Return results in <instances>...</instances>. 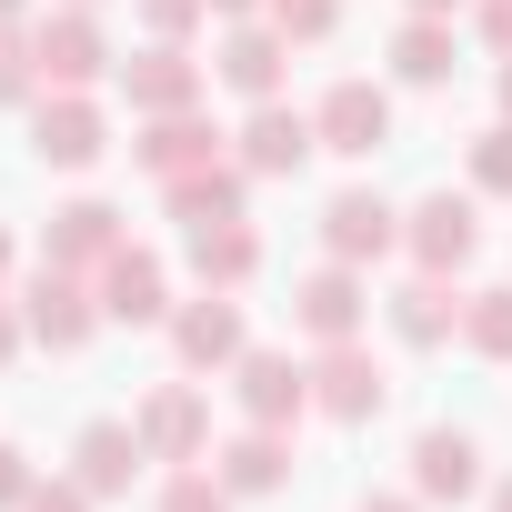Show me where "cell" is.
<instances>
[{
    "instance_id": "cell-39",
    "label": "cell",
    "mask_w": 512,
    "mask_h": 512,
    "mask_svg": "<svg viewBox=\"0 0 512 512\" xmlns=\"http://www.w3.org/2000/svg\"><path fill=\"white\" fill-rule=\"evenodd\" d=\"M502 121H512V61H502Z\"/></svg>"
},
{
    "instance_id": "cell-28",
    "label": "cell",
    "mask_w": 512,
    "mask_h": 512,
    "mask_svg": "<svg viewBox=\"0 0 512 512\" xmlns=\"http://www.w3.org/2000/svg\"><path fill=\"white\" fill-rule=\"evenodd\" d=\"M0 101H41V61H31V31L0 21Z\"/></svg>"
},
{
    "instance_id": "cell-3",
    "label": "cell",
    "mask_w": 512,
    "mask_h": 512,
    "mask_svg": "<svg viewBox=\"0 0 512 512\" xmlns=\"http://www.w3.org/2000/svg\"><path fill=\"white\" fill-rule=\"evenodd\" d=\"M231 402H241V422L292 432V422L312 412V362H292V352H262V342H251V352L231 362Z\"/></svg>"
},
{
    "instance_id": "cell-9",
    "label": "cell",
    "mask_w": 512,
    "mask_h": 512,
    "mask_svg": "<svg viewBox=\"0 0 512 512\" xmlns=\"http://www.w3.org/2000/svg\"><path fill=\"white\" fill-rule=\"evenodd\" d=\"M131 432H141L151 462H201V452H211V402H201L191 382H161V392H141Z\"/></svg>"
},
{
    "instance_id": "cell-12",
    "label": "cell",
    "mask_w": 512,
    "mask_h": 512,
    "mask_svg": "<svg viewBox=\"0 0 512 512\" xmlns=\"http://www.w3.org/2000/svg\"><path fill=\"white\" fill-rule=\"evenodd\" d=\"M392 241H402V211H392L382 191H332V201H322V251H332V262L362 272V262H382Z\"/></svg>"
},
{
    "instance_id": "cell-14",
    "label": "cell",
    "mask_w": 512,
    "mask_h": 512,
    "mask_svg": "<svg viewBox=\"0 0 512 512\" xmlns=\"http://www.w3.org/2000/svg\"><path fill=\"white\" fill-rule=\"evenodd\" d=\"M91 282H101V312H111V322H131V332H141V322H171V282H161V251L121 241L111 262L91 272Z\"/></svg>"
},
{
    "instance_id": "cell-34",
    "label": "cell",
    "mask_w": 512,
    "mask_h": 512,
    "mask_svg": "<svg viewBox=\"0 0 512 512\" xmlns=\"http://www.w3.org/2000/svg\"><path fill=\"white\" fill-rule=\"evenodd\" d=\"M21 342H31V322H21L11 302H0V372H11V352H21Z\"/></svg>"
},
{
    "instance_id": "cell-27",
    "label": "cell",
    "mask_w": 512,
    "mask_h": 512,
    "mask_svg": "<svg viewBox=\"0 0 512 512\" xmlns=\"http://www.w3.org/2000/svg\"><path fill=\"white\" fill-rule=\"evenodd\" d=\"M231 502H241V492H231L221 472H191V462L161 482V512H231Z\"/></svg>"
},
{
    "instance_id": "cell-30",
    "label": "cell",
    "mask_w": 512,
    "mask_h": 512,
    "mask_svg": "<svg viewBox=\"0 0 512 512\" xmlns=\"http://www.w3.org/2000/svg\"><path fill=\"white\" fill-rule=\"evenodd\" d=\"M131 11L151 21V41H191V21L211 11V0H131Z\"/></svg>"
},
{
    "instance_id": "cell-37",
    "label": "cell",
    "mask_w": 512,
    "mask_h": 512,
    "mask_svg": "<svg viewBox=\"0 0 512 512\" xmlns=\"http://www.w3.org/2000/svg\"><path fill=\"white\" fill-rule=\"evenodd\" d=\"M492 512H512V472H502V482H492Z\"/></svg>"
},
{
    "instance_id": "cell-16",
    "label": "cell",
    "mask_w": 512,
    "mask_h": 512,
    "mask_svg": "<svg viewBox=\"0 0 512 512\" xmlns=\"http://www.w3.org/2000/svg\"><path fill=\"white\" fill-rule=\"evenodd\" d=\"M412 492H422V502H472V492H482V442L452 432V422L412 432Z\"/></svg>"
},
{
    "instance_id": "cell-18",
    "label": "cell",
    "mask_w": 512,
    "mask_h": 512,
    "mask_svg": "<svg viewBox=\"0 0 512 512\" xmlns=\"http://www.w3.org/2000/svg\"><path fill=\"white\" fill-rule=\"evenodd\" d=\"M111 251H121V211L111 201H61L51 211V231H41V262H61V272H101L111 262Z\"/></svg>"
},
{
    "instance_id": "cell-7",
    "label": "cell",
    "mask_w": 512,
    "mask_h": 512,
    "mask_svg": "<svg viewBox=\"0 0 512 512\" xmlns=\"http://www.w3.org/2000/svg\"><path fill=\"white\" fill-rule=\"evenodd\" d=\"M171 352H181V372H231V362L251 352V332H241V302H231V292L171 302Z\"/></svg>"
},
{
    "instance_id": "cell-33",
    "label": "cell",
    "mask_w": 512,
    "mask_h": 512,
    "mask_svg": "<svg viewBox=\"0 0 512 512\" xmlns=\"http://www.w3.org/2000/svg\"><path fill=\"white\" fill-rule=\"evenodd\" d=\"M21 502H31V452L0 442V512H21Z\"/></svg>"
},
{
    "instance_id": "cell-26",
    "label": "cell",
    "mask_w": 512,
    "mask_h": 512,
    "mask_svg": "<svg viewBox=\"0 0 512 512\" xmlns=\"http://www.w3.org/2000/svg\"><path fill=\"white\" fill-rule=\"evenodd\" d=\"M262 21H272L282 41H332V31H342V0H262Z\"/></svg>"
},
{
    "instance_id": "cell-5",
    "label": "cell",
    "mask_w": 512,
    "mask_h": 512,
    "mask_svg": "<svg viewBox=\"0 0 512 512\" xmlns=\"http://www.w3.org/2000/svg\"><path fill=\"white\" fill-rule=\"evenodd\" d=\"M31 151H41L51 171H91V161L111 151L101 101H91V91H41V111H31Z\"/></svg>"
},
{
    "instance_id": "cell-13",
    "label": "cell",
    "mask_w": 512,
    "mask_h": 512,
    "mask_svg": "<svg viewBox=\"0 0 512 512\" xmlns=\"http://www.w3.org/2000/svg\"><path fill=\"white\" fill-rule=\"evenodd\" d=\"M161 211L181 231H211V221H251V171L241 161H201L181 181H161Z\"/></svg>"
},
{
    "instance_id": "cell-29",
    "label": "cell",
    "mask_w": 512,
    "mask_h": 512,
    "mask_svg": "<svg viewBox=\"0 0 512 512\" xmlns=\"http://www.w3.org/2000/svg\"><path fill=\"white\" fill-rule=\"evenodd\" d=\"M472 191H492V201H512V121L472 141Z\"/></svg>"
},
{
    "instance_id": "cell-23",
    "label": "cell",
    "mask_w": 512,
    "mask_h": 512,
    "mask_svg": "<svg viewBox=\"0 0 512 512\" xmlns=\"http://www.w3.org/2000/svg\"><path fill=\"white\" fill-rule=\"evenodd\" d=\"M191 272H201V292H241L251 272H262V231H251V221H211V231H191Z\"/></svg>"
},
{
    "instance_id": "cell-42",
    "label": "cell",
    "mask_w": 512,
    "mask_h": 512,
    "mask_svg": "<svg viewBox=\"0 0 512 512\" xmlns=\"http://www.w3.org/2000/svg\"><path fill=\"white\" fill-rule=\"evenodd\" d=\"M71 11H91V0H71Z\"/></svg>"
},
{
    "instance_id": "cell-38",
    "label": "cell",
    "mask_w": 512,
    "mask_h": 512,
    "mask_svg": "<svg viewBox=\"0 0 512 512\" xmlns=\"http://www.w3.org/2000/svg\"><path fill=\"white\" fill-rule=\"evenodd\" d=\"M412 11H432V21H452V0H412Z\"/></svg>"
},
{
    "instance_id": "cell-8",
    "label": "cell",
    "mask_w": 512,
    "mask_h": 512,
    "mask_svg": "<svg viewBox=\"0 0 512 512\" xmlns=\"http://www.w3.org/2000/svg\"><path fill=\"white\" fill-rule=\"evenodd\" d=\"M392 402V372L362 352V342H322V362H312V412H332V422H372Z\"/></svg>"
},
{
    "instance_id": "cell-15",
    "label": "cell",
    "mask_w": 512,
    "mask_h": 512,
    "mask_svg": "<svg viewBox=\"0 0 512 512\" xmlns=\"http://www.w3.org/2000/svg\"><path fill=\"white\" fill-rule=\"evenodd\" d=\"M362 312H372V292H362L352 262H322V272L292 292V322H302L312 342H362Z\"/></svg>"
},
{
    "instance_id": "cell-17",
    "label": "cell",
    "mask_w": 512,
    "mask_h": 512,
    "mask_svg": "<svg viewBox=\"0 0 512 512\" xmlns=\"http://www.w3.org/2000/svg\"><path fill=\"white\" fill-rule=\"evenodd\" d=\"M211 71L241 91V101H282V71H292V41L272 21H231V41L211 51Z\"/></svg>"
},
{
    "instance_id": "cell-41",
    "label": "cell",
    "mask_w": 512,
    "mask_h": 512,
    "mask_svg": "<svg viewBox=\"0 0 512 512\" xmlns=\"http://www.w3.org/2000/svg\"><path fill=\"white\" fill-rule=\"evenodd\" d=\"M0 272H11V231H0Z\"/></svg>"
},
{
    "instance_id": "cell-31",
    "label": "cell",
    "mask_w": 512,
    "mask_h": 512,
    "mask_svg": "<svg viewBox=\"0 0 512 512\" xmlns=\"http://www.w3.org/2000/svg\"><path fill=\"white\" fill-rule=\"evenodd\" d=\"M21 512H91V482L81 472H61V482H31V502Z\"/></svg>"
},
{
    "instance_id": "cell-2",
    "label": "cell",
    "mask_w": 512,
    "mask_h": 512,
    "mask_svg": "<svg viewBox=\"0 0 512 512\" xmlns=\"http://www.w3.org/2000/svg\"><path fill=\"white\" fill-rule=\"evenodd\" d=\"M31 61H41V91H91V81H111V71H121V61H111V41H101V21H91V11H71V0L31 31Z\"/></svg>"
},
{
    "instance_id": "cell-11",
    "label": "cell",
    "mask_w": 512,
    "mask_h": 512,
    "mask_svg": "<svg viewBox=\"0 0 512 512\" xmlns=\"http://www.w3.org/2000/svg\"><path fill=\"white\" fill-rule=\"evenodd\" d=\"M121 101H131L141 121H161V111H201V61H191L181 41H151V51L121 61Z\"/></svg>"
},
{
    "instance_id": "cell-20",
    "label": "cell",
    "mask_w": 512,
    "mask_h": 512,
    "mask_svg": "<svg viewBox=\"0 0 512 512\" xmlns=\"http://www.w3.org/2000/svg\"><path fill=\"white\" fill-rule=\"evenodd\" d=\"M141 171L151 181H181V171H201V161H221V131L201 121V111H161V121H141Z\"/></svg>"
},
{
    "instance_id": "cell-40",
    "label": "cell",
    "mask_w": 512,
    "mask_h": 512,
    "mask_svg": "<svg viewBox=\"0 0 512 512\" xmlns=\"http://www.w3.org/2000/svg\"><path fill=\"white\" fill-rule=\"evenodd\" d=\"M21 11H31V0H0V21H21Z\"/></svg>"
},
{
    "instance_id": "cell-6",
    "label": "cell",
    "mask_w": 512,
    "mask_h": 512,
    "mask_svg": "<svg viewBox=\"0 0 512 512\" xmlns=\"http://www.w3.org/2000/svg\"><path fill=\"white\" fill-rule=\"evenodd\" d=\"M312 131H322V151L372 161V151L392 141V91H382V81H332V91H322V111H312Z\"/></svg>"
},
{
    "instance_id": "cell-35",
    "label": "cell",
    "mask_w": 512,
    "mask_h": 512,
    "mask_svg": "<svg viewBox=\"0 0 512 512\" xmlns=\"http://www.w3.org/2000/svg\"><path fill=\"white\" fill-rule=\"evenodd\" d=\"M211 11H221V21H251V11H262V0H211Z\"/></svg>"
},
{
    "instance_id": "cell-19",
    "label": "cell",
    "mask_w": 512,
    "mask_h": 512,
    "mask_svg": "<svg viewBox=\"0 0 512 512\" xmlns=\"http://www.w3.org/2000/svg\"><path fill=\"white\" fill-rule=\"evenodd\" d=\"M382 312H392V332H402L412 352H442V342L462 332V292H452V272H412Z\"/></svg>"
},
{
    "instance_id": "cell-25",
    "label": "cell",
    "mask_w": 512,
    "mask_h": 512,
    "mask_svg": "<svg viewBox=\"0 0 512 512\" xmlns=\"http://www.w3.org/2000/svg\"><path fill=\"white\" fill-rule=\"evenodd\" d=\"M462 342L482 362H512V282L502 292H462Z\"/></svg>"
},
{
    "instance_id": "cell-22",
    "label": "cell",
    "mask_w": 512,
    "mask_h": 512,
    "mask_svg": "<svg viewBox=\"0 0 512 512\" xmlns=\"http://www.w3.org/2000/svg\"><path fill=\"white\" fill-rule=\"evenodd\" d=\"M211 472H221L231 492H282V482H292V432L251 422V432H231V442L211 452Z\"/></svg>"
},
{
    "instance_id": "cell-24",
    "label": "cell",
    "mask_w": 512,
    "mask_h": 512,
    "mask_svg": "<svg viewBox=\"0 0 512 512\" xmlns=\"http://www.w3.org/2000/svg\"><path fill=\"white\" fill-rule=\"evenodd\" d=\"M392 81H412V91H442V81H452V21L412 11V21L392 31Z\"/></svg>"
},
{
    "instance_id": "cell-21",
    "label": "cell",
    "mask_w": 512,
    "mask_h": 512,
    "mask_svg": "<svg viewBox=\"0 0 512 512\" xmlns=\"http://www.w3.org/2000/svg\"><path fill=\"white\" fill-rule=\"evenodd\" d=\"M151 452H141V432L131 422H81V442H71V472L91 482V502H111V492H131V472H141Z\"/></svg>"
},
{
    "instance_id": "cell-4",
    "label": "cell",
    "mask_w": 512,
    "mask_h": 512,
    "mask_svg": "<svg viewBox=\"0 0 512 512\" xmlns=\"http://www.w3.org/2000/svg\"><path fill=\"white\" fill-rule=\"evenodd\" d=\"M402 251H412V272H462L482 251V211L462 191H432V201L402 211Z\"/></svg>"
},
{
    "instance_id": "cell-10",
    "label": "cell",
    "mask_w": 512,
    "mask_h": 512,
    "mask_svg": "<svg viewBox=\"0 0 512 512\" xmlns=\"http://www.w3.org/2000/svg\"><path fill=\"white\" fill-rule=\"evenodd\" d=\"M312 151H322L312 111H292V101H251V121H241V171H251V181H292Z\"/></svg>"
},
{
    "instance_id": "cell-32",
    "label": "cell",
    "mask_w": 512,
    "mask_h": 512,
    "mask_svg": "<svg viewBox=\"0 0 512 512\" xmlns=\"http://www.w3.org/2000/svg\"><path fill=\"white\" fill-rule=\"evenodd\" d=\"M472 31H482L492 61H512V0H472Z\"/></svg>"
},
{
    "instance_id": "cell-1",
    "label": "cell",
    "mask_w": 512,
    "mask_h": 512,
    "mask_svg": "<svg viewBox=\"0 0 512 512\" xmlns=\"http://www.w3.org/2000/svg\"><path fill=\"white\" fill-rule=\"evenodd\" d=\"M21 322H31V342H41V352H81L111 312H101V282H81V272L41 262V272H31V292H21Z\"/></svg>"
},
{
    "instance_id": "cell-36",
    "label": "cell",
    "mask_w": 512,
    "mask_h": 512,
    "mask_svg": "<svg viewBox=\"0 0 512 512\" xmlns=\"http://www.w3.org/2000/svg\"><path fill=\"white\" fill-rule=\"evenodd\" d=\"M362 512H412V502H402V492H372V502H362Z\"/></svg>"
}]
</instances>
